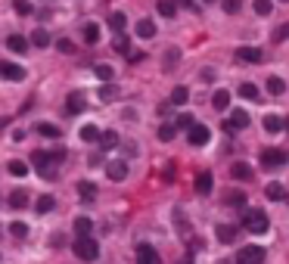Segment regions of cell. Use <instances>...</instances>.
<instances>
[{"instance_id": "obj_47", "label": "cell", "mask_w": 289, "mask_h": 264, "mask_svg": "<svg viewBox=\"0 0 289 264\" xmlns=\"http://www.w3.org/2000/svg\"><path fill=\"white\" fill-rule=\"evenodd\" d=\"M115 94H118V91H115V87H112V84H106V87H103V94H100V97H103V100H115Z\"/></svg>"}, {"instance_id": "obj_18", "label": "cell", "mask_w": 289, "mask_h": 264, "mask_svg": "<svg viewBox=\"0 0 289 264\" xmlns=\"http://www.w3.org/2000/svg\"><path fill=\"white\" fill-rule=\"evenodd\" d=\"M264 84H267V94H270V97H283V94H286V81L277 78V75H270Z\"/></svg>"}, {"instance_id": "obj_6", "label": "cell", "mask_w": 289, "mask_h": 264, "mask_svg": "<svg viewBox=\"0 0 289 264\" xmlns=\"http://www.w3.org/2000/svg\"><path fill=\"white\" fill-rule=\"evenodd\" d=\"M240 128H249V112L246 109H233L230 118L224 121V131H240Z\"/></svg>"}, {"instance_id": "obj_39", "label": "cell", "mask_w": 289, "mask_h": 264, "mask_svg": "<svg viewBox=\"0 0 289 264\" xmlns=\"http://www.w3.org/2000/svg\"><path fill=\"white\" fill-rule=\"evenodd\" d=\"M252 7H255L258 16H270V13H274V4H270V0H255Z\"/></svg>"}, {"instance_id": "obj_7", "label": "cell", "mask_w": 289, "mask_h": 264, "mask_svg": "<svg viewBox=\"0 0 289 264\" xmlns=\"http://www.w3.org/2000/svg\"><path fill=\"white\" fill-rule=\"evenodd\" d=\"M137 264H162V258L150 242H140L137 245Z\"/></svg>"}, {"instance_id": "obj_45", "label": "cell", "mask_w": 289, "mask_h": 264, "mask_svg": "<svg viewBox=\"0 0 289 264\" xmlns=\"http://www.w3.org/2000/svg\"><path fill=\"white\" fill-rule=\"evenodd\" d=\"M177 59H180V53L171 47V50H165V68H171V65H177Z\"/></svg>"}, {"instance_id": "obj_25", "label": "cell", "mask_w": 289, "mask_h": 264, "mask_svg": "<svg viewBox=\"0 0 289 264\" xmlns=\"http://www.w3.org/2000/svg\"><path fill=\"white\" fill-rule=\"evenodd\" d=\"M264 131H267V134H280V131H283V118H277V115H264Z\"/></svg>"}, {"instance_id": "obj_46", "label": "cell", "mask_w": 289, "mask_h": 264, "mask_svg": "<svg viewBox=\"0 0 289 264\" xmlns=\"http://www.w3.org/2000/svg\"><path fill=\"white\" fill-rule=\"evenodd\" d=\"M56 50H59V53H71V50H75V44H71L68 38H59V41H56Z\"/></svg>"}, {"instance_id": "obj_43", "label": "cell", "mask_w": 289, "mask_h": 264, "mask_svg": "<svg viewBox=\"0 0 289 264\" xmlns=\"http://www.w3.org/2000/svg\"><path fill=\"white\" fill-rule=\"evenodd\" d=\"M270 38H274L277 44H280V41H289V22H283L280 28H274V34H270Z\"/></svg>"}, {"instance_id": "obj_48", "label": "cell", "mask_w": 289, "mask_h": 264, "mask_svg": "<svg viewBox=\"0 0 289 264\" xmlns=\"http://www.w3.org/2000/svg\"><path fill=\"white\" fill-rule=\"evenodd\" d=\"M174 4H177V7H184V10H193V13H199V10H196V0H174Z\"/></svg>"}, {"instance_id": "obj_21", "label": "cell", "mask_w": 289, "mask_h": 264, "mask_svg": "<svg viewBox=\"0 0 289 264\" xmlns=\"http://www.w3.org/2000/svg\"><path fill=\"white\" fill-rule=\"evenodd\" d=\"M34 131H38L41 137H50V140H56V137L62 134V131H59L56 125H50V121H41V125H34Z\"/></svg>"}, {"instance_id": "obj_27", "label": "cell", "mask_w": 289, "mask_h": 264, "mask_svg": "<svg viewBox=\"0 0 289 264\" xmlns=\"http://www.w3.org/2000/svg\"><path fill=\"white\" fill-rule=\"evenodd\" d=\"M159 16H165V19H171V16L177 13V4H174V0H159Z\"/></svg>"}, {"instance_id": "obj_29", "label": "cell", "mask_w": 289, "mask_h": 264, "mask_svg": "<svg viewBox=\"0 0 289 264\" xmlns=\"http://www.w3.org/2000/svg\"><path fill=\"white\" fill-rule=\"evenodd\" d=\"M78 193H81V199H84V202H90V199L97 196V187L90 184V181H81V184H78Z\"/></svg>"}, {"instance_id": "obj_41", "label": "cell", "mask_w": 289, "mask_h": 264, "mask_svg": "<svg viewBox=\"0 0 289 264\" xmlns=\"http://www.w3.org/2000/svg\"><path fill=\"white\" fill-rule=\"evenodd\" d=\"M240 97H246V100H258V87H255V84H240Z\"/></svg>"}, {"instance_id": "obj_8", "label": "cell", "mask_w": 289, "mask_h": 264, "mask_svg": "<svg viewBox=\"0 0 289 264\" xmlns=\"http://www.w3.org/2000/svg\"><path fill=\"white\" fill-rule=\"evenodd\" d=\"M187 140H190V146H205L208 140H211V131H208L205 125H193V128H190V137H187Z\"/></svg>"}, {"instance_id": "obj_12", "label": "cell", "mask_w": 289, "mask_h": 264, "mask_svg": "<svg viewBox=\"0 0 289 264\" xmlns=\"http://www.w3.org/2000/svg\"><path fill=\"white\" fill-rule=\"evenodd\" d=\"M211 184H214L211 171H202V174H196V193H199V196H208V193H211Z\"/></svg>"}, {"instance_id": "obj_5", "label": "cell", "mask_w": 289, "mask_h": 264, "mask_svg": "<svg viewBox=\"0 0 289 264\" xmlns=\"http://www.w3.org/2000/svg\"><path fill=\"white\" fill-rule=\"evenodd\" d=\"M0 78H7V81H25V68L10 62V59H0Z\"/></svg>"}, {"instance_id": "obj_37", "label": "cell", "mask_w": 289, "mask_h": 264, "mask_svg": "<svg viewBox=\"0 0 289 264\" xmlns=\"http://www.w3.org/2000/svg\"><path fill=\"white\" fill-rule=\"evenodd\" d=\"M10 174H13V178H25V174H28V165L16 158V162H10Z\"/></svg>"}, {"instance_id": "obj_23", "label": "cell", "mask_w": 289, "mask_h": 264, "mask_svg": "<svg viewBox=\"0 0 289 264\" xmlns=\"http://www.w3.org/2000/svg\"><path fill=\"white\" fill-rule=\"evenodd\" d=\"M211 106L224 112L227 106H230V94H227V91H214V94H211Z\"/></svg>"}, {"instance_id": "obj_22", "label": "cell", "mask_w": 289, "mask_h": 264, "mask_svg": "<svg viewBox=\"0 0 289 264\" xmlns=\"http://www.w3.org/2000/svg\"><path fill=\"white\" fill-rule=\"evenodd\" d=\"M112 47H115V53H124V56H128V53H131V38H128V34H115V41H112Z\"/></svg>"}, {"instance_id": "obj_35", "label": "cell", "mask_w": 289, "mask_h": 264, "mask_svg": "<svg viewBox=\"0 0 289 264\" xmlns=\"http://www.w3.org/2000/svg\"><path fill=\"white\" fill-rule=\"evenodd\" d=\"M81 140H87V143H94V140H100V128H94V125H84V128H81Z\"/></svg>"}, {"instance_id": "obj_13", "label": "cell", "mask_w": 289, "mask_h": 264, "mask_svg": "<svg viewBox=\"0 0 289 264\" xmlns=\"http://www.w3.org/2000/svg\"><path fill=\"white\" fill-rule=\"evenodd\" d=\"M65 112H68V115L84 112V94H81V91H78V94H68V100H65Z\"/></svg>"}, {"instance_id": "obj_55", "label": "cell", "mask_w": 289, "mask_h": 264, "mask_svg": "<svg viewBox=\"0 0 289 264\" xmlns=\"http://www.w3.org/2000/svg\"><path fill=\"white\" fill-rule=\"evenodd\" d=\"M286 202H289V196H286Z\"/></svg>"}, {"instance_id": "obj_40", "label": "cell", "mask_w": 289, "mask_h": 264, "mask_svg": "<svg viewBox=\"0 0 289 264\" xmlns=\"http://www.w3.org/2000/svg\"><path fill=\"white\" fill-rule=\"evenodd\" d=\"M94 75H97L100 81H112V75H115V72H112V65H97V68H94Z\"/></svg>"}, {"instance_id": "obj_10", "label": "cell", "mask_w": 289, "mask_h": 264, "mask_svg": "<svg viewBox=\"0 0 289 264\" xmlns=\"http://www.w3.org/2000/svg\"><path fill=\"white\" fill-rule=\"evenodd\" d=\"M214 233H218V242H224V245H230V242L240 239V230H237L233 224H218V230H214Z\"/></svg>"}, {"instance_id": "obj_49", "label": "cell", "mask_w": 289, "mask_h": 264, "mask_svg": "<svg viewBox=\"0 0 289 264\" xmlns=\"http://www.w3.org/2000/svg\"><path fill=\"white\" fill-rule=\"evenodd\" d=\"M180 264H193V252H190V255H184V258H180Z\"/></svg>"}, {"instance_id": "obj_36", "label": "cell", "mask_w": 289, "mask_h": 264, "mask_svg": "<svg viewBox=\"0 0 289 264\" xmlns=\"http://www.w3.org/2000/svg\"><path fill=\"white\" fill-rule=\"evenodd\" d=\"M174 125H177V131H180V128H184V131H190V128L196 125V121H193V115H190V112H180Z\"/></svg>"}, {"instance_id": "obj_11", "label": "cell", "mask_w": 289, "mask_h": 264, "mask_svg": "<svg viewBox=\"0 0 289 264\" xmlns=\"http://www.w3.org/2000/svg\"><path fill=\"white\" fill-rule=\"evenodd\" d=\"M237 59L255 65V62H261V50H258V47H240V50H237Z\"/></svg>"}, {"instance_id": "obj_38", "label": "cell", "mask_w": 289, "mask_h": 264, "mask_svg": "<svg viewBox=\"0 0 289 264\" xmlns=\"http://www.w3.org/2000/svg\"><path fill=\"white\" fill-rule=\"evenodd\" d=\"M53 208H56V199H53V196H41L38 199V211H41V215H47V211H53Z\"/></svg>"}, {"instance_id": "obj_32", "label": "cell", "mask_w": 289, "mask_h": 264, "mask_svg": "<svg viewBox=\"0 0 289 264\" xmlns=\"http://www.w3.org/2000/svg\"><path fill=\"white\" fill-rule=\"evenodd\" d=\"M31 44H34V47H50V34H47L44 28H38V31L31 34Z\"/></svg>"}, {"instance_id": "obj_54", "label": "cell", "mask_w": 289, "mask_h": 264, "mask_svg": "<svg viewBox=\"0 0 289 264\" xmlns=\"http://www.w3.org/2000/svg\"><path fill=\"white\" fill-rule=\"evenodd\" d=\"M280 4H289V0H280Z\"/></svg>"}, {"instance_id": "obj_34", "label": "cell", "mask_w": 289, "mask_h": 264, "mask_svg": "<svg viewBox=\"0 0 289 264\" xmlns=\"http://www.w3.org/2000/svg\"><path fill=\"white\" fill-rule=\"evenodd\" d=\"M187 97H190L187 87H174V94H171V106H184V103H187Z\"/></svg>"}, {"instance_id": "obj_14", "label": "cell", "mask_w": 289, "mask_h": 264, "mask_svg": "<svg viewBox=\"0 0 289 264\" xmlns=\"http://www.w3.org/2000/svg\"><path fill=\"white\" fill-rule=\"evenodd\" d=\"M137 38L153 41V38H156V22H153V19H140V22H137Z\"/></svg>"}, {"instance_id": "obj_51", "label": "cell", "mask_w": 289, "mask_h": 264, "mask_svg": "<svg viewBox=\"0 0 289 264\" xmlns=\"http://www.w3.org/2000/svg\"><path fill=\"white\" fill-rule=\"evenodd\" d=\"M283 128H286V131H289V118H286V121H283Z\"/></svg>"}, {"instance_id": "obj_20", "label": "cell", "mask_w": 289, "mask_h": 264, "mask_svg": "<svg viewBox=\"0 0 289 264\" xmlns=\"http://www.w3.org/2000/svg\"><path fill=\"white\" fill-rule=\"evenodd\" d=\"M109 28H112L115 34H121L124 28H128V16H124V13H112V16H109Z\"/></svg>"}, {"instance_id": "obj_3", "label": "cell", "mask_w": 289, "mask_h": 264, "mask_svg": "<svg viewBox=\"0 0 289 264\" xmlns=\"http://www.w3.org/2000/svg\"><path fill=\"white\" fill-rule=\"evenodd\" d=\"M261 165L264 168H286L289 165V152L286 149H261Z\"/></svg>"}, {"instance_id": "obj_42", "label": "cell", "mask_w": 289, "mask_h": 264, "mask_svg": "<svg viewBox=\"0 0 289 264\" xmlns=\"http://www.w3.org/2000/svg\"><path fill=\"white\" fill-rule=\"evenodd\" d=\"M13 10L19 13V16H31V10H34V7H31V0H16Z\"/></svg>"}, {"instance_id": "obj_17", "label": "cell", "mask_w": 289, "mask_h": 264, "mask_svg": "<svg viewBox=\"0 0 289 264\" xmlns=\"http://www.w3.org/2000/svg\"><path fill=\"white\" fill-rule=\"evenodd\" d=\"M81 34H84V44H87V47H94V44H100V25H97V22H87Z\"/></svg>"}, {"instance_id": "obj_9", "label": "cell", "mask_w": 289, "mask_h": 264, "mask_svg": "<svg viewBox=\"0 0 289 264\" xmlns=\"http://www.w3.org/2000/svg\"><path fill=\"white\" fill-rule=\"evenodd\" d=\"M106 174H109V181H124L128 178V162H124V158H112V162L106 165Z\"/></svg>"}, {"instance_id": "obj_31", "label": "cell", "mask_w": 289, "mask_h": 264, "mask_svg": "<svg viewBox=\"0 0 289 264\" xmlns=\"http://www.w3.org/2000/svg\"><path fill=\"white\" fill-rule=\"evenodd\" d=\"M10 233H13L16 239H25V236H28V224H22V221H13V224H10Z\"/></svg>"}, {"instance_id": "obj_19", "label": "cell", "mask_w": 289, "mask_h": 264, "mask_svg": "<svg viewBox=\"0 0 289 264\" xmlns=\"http://www.w3.org/2000/svg\"><path fill=\"white\" fill-rule=\"evenodd\" d=\"M230 174H233L237 181H249V178H252V165H246V162H233Z\"/></svg>"}, {"instance_id": "obj_44", "label": "cell", "mask_w": 289, "mask_h": 264, "mask_svg": "<svg viewBox=\"0 0 289 264\" xmlns=\"http://www.w3.org/2000/svg\"><path fill=\"white\" fill-rule=\"evenodd\" d=\"M240 7H243V0H224V13H227V16H237Z\"/></svg>"}, {"instance_id": "obj_53", "label": "cell", "mask_w": 289, "mask_h": 264, "mask_svg": "<svg viewBox=\"0 0 289 264\" xmlns=\"http://www.w3.org/2000/svg\"><path fill=\"white\" fill-rule=\"evenodd\" d=\"M221 264H233V261H221Z\"/></svg>"}, {"instance_id": "obj_16", "label": "cell", "mask_w": 289, "mask_h": 264, "mask_svg": "<svg viewBox=\"0 0 289 264\" xmlns=\"http://www.w3.org/2000/svg\"><path fill=\"white\" fill-rule=\"evenodd\" d=\"M7 47H10L13 53H28V38H25V34H10Z\"/></svg>"}, {"instance_id": "obj_50", "label": "cell", "mask_w": 289, "mask_h": 264, "mask_svg": "<svg viewBox=\"0 0 289 264\" xmlns=\"http://www.w3.org/2000/svg\"><path fill=\"white\" fill-rule=\"evenodd\" d=\"M7 125H10V118H0V131H4Z\"/></svg>"}, {"instance_id": "obj_28", "label": "cell", "mask_w": 289, "mask_h": 264, "mask_svg": "<svg viewBox=\"0 0 289 264\" xmlns=\"http://www.w3.org/2000/svg\"><path fill=\"white\" fill-rule=\"evenodd\" d=\"M174 134H177V125H171V121H165V125L159 128V140H162V143H168V140H174Z\"/></svg>"}, {"instance_id": "obj_24", "label": "cell", "mask_w": 289, "mask_h": 264, "mask_svg": "<svg viewBox=\"0 0 289 264\" xmlns=\"http://www.w3.org/2000/svg\"><path fill=\"white\" fill-rule=\"evenodd\" d=\"M90 230H94V221H90V218H75V233L78 236H90Z\"/></svg>"}, {"instance_id": "obj_4", "label": "cell", "mask_w": 289, "mask_h": 264, "mask_svg": "<svg viewBox=\"0 0 289 264\" xmlns=\"http://www.w3.org/2000/svg\"><path fill=\"white\" fill-rule=\"evenodd\" d=\"M261 261H264L261 245H246V249H240V255L233 258V264H261Z\"/></svg>"}, {"instance_id": "obj_2", "label": "cell", "mask_w": 289, "mask_h": 264, "mask_svg": "<svg viewBox=\"0 0 289 264\" xmlns=\"http://www.w3.org/2000/svg\"><path fill=\"white\" fill-rule=\"evenodd\" d=\"M243 227L249 233H267V215L261 208H246L243 211Z\"/></svg>"}, {"instance_id": "obj_15", "label": "cell", "mask_w": 289, "mask_h": 264, "mask_svg": "<svg viewBox=\"0 0 289 264\" xmlns=\"http://www.w3.org/2000/svg\"><path fill=\"white\" fill-rule=\"evenodd\" d=\"M25 205H28V193H25L22 187L13 190V193H10V208H13V211H22Z\"/></svg>"}, {"instance_id": "obj_1", "label": "cell", "mask_w": 289, "mask_h": 264, "mask_svg": "<svg viewBox=\"0 0 289 264\" xmlns=\"http://www.w3.org/2000/svg\"><path fill=\"white\" fill-rule=\"evenodd\" d=\"M75 258H81V261H97L100 258V242L94 239V236H75Z\"/></svg>"}, {"instance_id": "obj_30", "label": "cell", "mask_w": 289, "mask_h": 264, "mask_svg": "<svg viewBox=\"0 0 289 264\" xmlns=\"http://www.w3.org/2000/svg\"><path fill=\"white\" fill-rule=\"evenodd\" d=\"M115 143H118V134H115V131H103V134H100V146H103V149H112Z\"/></svg>"}, {"instance_id": "obj_52", "label": "cell", "mask_w": 289, "mask_h": 264, "mask_svg": "<svg viewBox=\"0 0 289 264\" xmlns=\"http://www.w3.org/2000/svg\"><path fill=\"white\" fill-rule=\"evenodd\" d=\"M202 4H214V0H202Z\"/></svg>"}, {"instance_id": "obj_33", "label": "cell", "mask_w": 289, "mask_h": 264, "mask_svg": "<svg viewBox=\"0 0 289 264\" xmlns=\"http://www.w3.org/2000/svg\"><path fill=\"white\" fill-rule=\"evenodd\" d=\"M224 202L227 205H246V196L240 190H230V193H224Z\"/></svg>"}, {"instance_id": "obj_26", "label": "cell", "mask_w": 289, "mask_h": 264, "mask_svg": "<svg viewBox=\"0 0 289 264\" xmlns=\"http://www.w3.org/2000/svg\"><path fill=\"white\" fill-rule=\"evenodd\" d=\"M264 196L277 202V199H286V190H283V184H267L264 187Z\"/></svg>"}]
</instances>
